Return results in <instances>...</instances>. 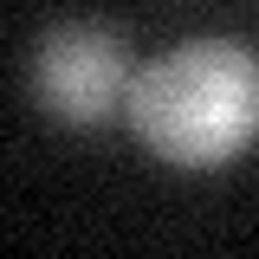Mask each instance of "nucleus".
Listing matches in <instances>:
<instances>
[{
	"instance_id": "obj_1",
	"label": "nucleus",
	"mask_w": 259,
	"mask_h": 259,
	"mask_svg": "<svg viewBox=\"0 0 259 259\" xmlns=\"http://www.w3.org/2000/svg\"><path fill=\"white\" fill-rule=\"evenodd\" d=\"M130 130L175 168H221L259 136V59L240 39H188L130 84Z\"/></svg>"
},
{
	"instance_id": "obj_2",
	"label": "nucleus",
	"mask_w": 259,
	"mask_h": 259,
	"mask_svg": "<svg viewBox=\"0 0 259 259\" xmlns=\"http://www.w3.org/2000/svg\"><path fill=\"white\" fill-rule=\"evenodd\" d=\"M130 39L104 20H59L32 46V104L71 130L130 110Z\"/></svg>"
}]
</instances>
